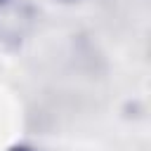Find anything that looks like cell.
<instances>
[{
    "instance_id": "6da1fadb",
    "label": "cell",
    "mask_w": 151,
    "mask_h": 151,
    "mask_svg": "<svg viewBox=\"0 0 151 151\" xmlns=\"http://www.w3.org/2000/svg\"><path fill=\"white\" fill-rule=\"evenodd\" d=\"M12 151H33V149H26V146H17V149H12Z\"/></svg>"
}]
</instances>
